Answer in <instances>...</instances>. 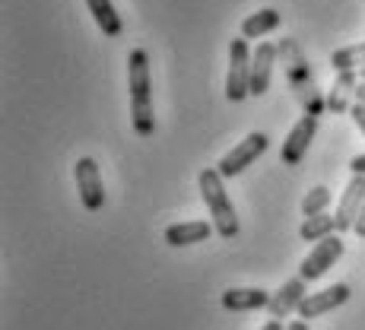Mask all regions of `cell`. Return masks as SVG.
I'll use <instances>...</instances> for the list:
<instances>
[{"mask_svg":"<svg viewBox=\"0 0 365 330\" xmlns=\"http://www.w3.org/2000/svg\"><path fill=\"white\" fill-rule=\"evenodd\" d=\"M128 86H130V121L140 137H150L156 130L153 118V93H150V54L143 48H133L128 58Z\"/></svg>","mask_w":365,"mask_h":330,"instance_id":"1","label":"cell"},{"mask_svg":"<svg viewBox=\"0 0 365 330\" xmlns=\"http://www.w3.org/2000/svg\"><path fill=\"white\" fill-rule=\"evenodd\" d=\"M222 175L216 168H203L197 185H200V197L207 203L210 216H213V226L222 238H235L238 235V216H235V207H232V197H229L226 185H222Z\"/></svg>","mask_w":365,"mask_h":330,"instance_id":"2","label":"cell"},{"mask_svg":"<svg viewBox=\"0 0 365 330\" xmlns=\"http://www.w3.org/2000/svg\"><path fill=\"white\" fill-rule=\"evenodd\" d=\"M251 48L248 38H232L229 45V73H226V99L242 102L251 96Z\"/></svg>","mask_w":365,"mask_h":330,"instance_id":"3","label":"cell"},{"mask_svg":"<svg viewBox=\"0 0 365 330\" xmlns=\"http://www.w3.org/2000/svg\"><path fill=\"white\" fill-rule=\"evenodd\" d=\"M264 150H267V133H261V130L248 133V137H245L242 143L232 146V150H229L226 156L220 159L216 172H220L222 178H235V175H242L245 168L255 163L257 156H264Z\"/></svg>","mask_w":365,"mask_h":330,"instance_id":"4","label":"cell"},{"mask_svg":"<svg viewBox=\"0 0 365 330\" xmlns=\"http://www.w3.org/2000/svg\"><path fill=\"white\" fill-rule=\"evenodd\" d=\"M340 257H343V238H340V235L324 238V242L314 244L312 254H308L305 261H302L299 277L305 279V283H312V279H321L336 261H340Z\"/></svg>","mask_w":365,"mask_h":330,"instance_id":"5","label":"cell"},{"mask_svg":"<svg viewBox=\"0 0 365 330\" xmlns=\"http://www.w3.org/2000/svg\"><path fill=\"white\" fill-rule=\"evenodd\" d=\"M73 175H76V191H80V200L89 213L105 207V187H102V175H99V165L96 159L83 156L80 163L73 165Z\"/></svg>","mask_w":365,"mask_h":330,"instance_id":"6","label":"cell"},{"mask_svg":"<svg viewBox=\"0 0 365 330\" xmlns=\"http://www.w3.org/2000/svg\"><path fill=\"white\" fill-rule=\"evenodd\" d=\"M314 133H318V118H314V115H305V118H299V121L292 124L289 137L283 140V150H279L283 165H299L302 159H305V153H308V146H312Z\"/></svg>","mask_w":365,"mask_h":330,"instance_id":"7","label":"cell"},{"mask_svg":"<svg viewBox=\"0 0 365 330\" xmlns=\"http://www.w3.org/2000/svg\"><path fill=\"white\" fill-rule=\"evenodd\" d=\"M365 207V175H353L346 185V191H343L340 203H336V232H346V229H356V220H359Z\"/></svg>","mask_w":365,"mask_h":330,"instance_id":"8","label":"cell"},{"mask_svg":"<svg viewBox=\"0 0 365 330\" xmlns=\"http://www.w3.org/2000/svg\"><path fill=\"white\" fill-rule=\"evenodd\" d=\"M346 299H349V286L346 283H336V286H331V289H321V292H308L305 301L299 305V318L302 321L321 318V314L340 308Z\"/></svg>","mask_w":365,"mask_h":330,"instance_id":"9","label":"cell"},{"mask_svg":"<svg viewBox=\"0 0 365 330\" xmlns=\"http://www.w3.org/2000/svg\"><path fill=\"white\" fill-rule=\"evenodd\" d=\"M305 279L296 277V279H289V283H283L277 292H273V299H270V305H267V311H270V318L273 321H283V318H289L292 311H299V305L305 301Z\"/></svg>","mask_w":365,"mask_h":330,"instance_id":"10","label":"cell"},{"mask_svg":"<svg viewBox=\"0 0 365 330\" xmlns=\"http://www.w3.org/2000/svg\"><path fill=\"white\" fill-rule=\"evenodd\" d=\"M273 61H277V48L270 41H261L255 48V54H251V96H264L270 89Z\"/></svg>","mask_w":365,"mask_h":330,"instance_id":"11","label":"cell"},{"mask_svg":"<svg viewBox=\"0 0 365 330\" xmlns=\"http://www.w3.org/2000/svg\"><path fill=\"white\" fill-rule=\"evenodd\" d=\"M270 292L261 286H242V289H226L222 292V308L226 311H257V308L270 305Z\"/></svg>","mask_w":365,"mask_h":330,"instance_id":"12","label":"cell"},{"mask_svg":"<svg viewBox=\"0 0 365 330\" xmlns=\"http://www.w3.org/2000/svg\"><path fill=\"white\" fill-rule=\"evenodd\" d=\"M216 232V226H210L207 220H191V222H175V226L165 229V242L172 248H187V244L207 242L210 235Z\"/></svg>","mask_w":365,"mask_h":330,"instance_id":"13","label":"cell"},{"mask_svg":"<svg viewBox=\"0 0 365 330\" xmlns=\"http://www.w3.org/2000/svg\"><path fill=\"white\" fill-rule=\"evenodd\" d=\"M279 23H283L279 10H273V6H264V10H257V13H251V16H245V23H242V38H264L267 32L279 29Z\"/></svg>","mask_w":365,"mask_h":330,"instance_id":"14","label":"cell"},{"mask_svg":"<svg viewBox=\"0 0 365 330\" xmlns=\"http://www.w3.org/2000/svg\"><path fill=\"white\" fill-rule=\"evenodd\" d=\"M86 6H89V13H93L96 26L105 32V38H118V35L124 32V23L115 13V4H111V0H86Z\"/></svg>","mask_w":365,"mask_h":330,"instance_id":"15","label":"cell"},{"mask_svg":"<svg viewBox=\"0 0 365 330\" xmlns=\"http://www.w3.org/2000/svg\"><path fill=\"white\" fill-rule=\"evenodd\" d=\"M331 64L336 73H356V70L365 67V41H359V45H346L340 48V51L331 54Z\"/></svg>","mask_w":365,"mask_h":330,"instance_id":"16","label":"cell"},{"mask_svg":"<svg viewBox=\"0 0 365 330\" xmlns=\"http://www.w3.org/2000/svg\"><path fill=\"white\" fill-rule=\"evenodd\" d=\"M334 229H336L334 216L321 213V216H308V220L299 226V235H302V242H314V244H318V242H324V238H331Z\"/></svg>","mask_w":365,"mask_h":330,"instance_id":"17","label":"cell"},{"mask_svg":"<svg viewBox=\"0 0 365 330\" xmlns=\"http://www.w3.org/2000/svg\"><path fill=\"white\" fill-rule=\"evenodd\" d=\"M327 203H331V191H327L324 185H318L305 194V200H302V213H305V220L308 216H321L327 210Z\"/></svg>","mask_w":365,"mask_h":330,"instance_id":"18","label":"cell"},{"mask_svg":"<svg viewBox=\"0 0 365 330\" xmlns=\"http://www.w3.org/2000/svg\"><path fill=\"white\" fill-rule=\"evenodd\" d=\"M353 83H356V73H340V76H336V86L331 93V108L334 111L346 108V93H349V86H353Z\"/></svg>","mask_w":365,"mask_h":330,"instance_id":"19","label":"cell"},{"mask_svg":"<svg viewBox=\"0 0 365 330\" xmlns=\"http://www.w3.org/2000/svg\"><path fill=\"white\" fill-rule=\"evenodd\" d=\"M349 118H353L356 128H359V130L365 133V105H362V102H356L353 108H349Z\"/></svg>","mask_w":365,"mask_h":330,"instance_id":"20","label":"cell"},{"mask_svg":"<svg viewBox=\"0 0 365 330\" xmlns=\"http://www.w3.org/2000/svg\"><path fill=\"white\" fill-rule=\"evenodd\" d=\"M349 168H353V175H365V153H362V156H353Z\"/></svg>","mask_w":365,"mask_h":330,"instance_id":"21","label":"cell"},{"mask_svg":"<svg viewBox=\"0 0 365 330\" xmlns=\"http://www.w3.org/2000/svg\"><path fill=\"white\" fill-rule=\"evenodd\" d=\"M356 235H359V238H365V207H362V213H359V220H356Z\"/></svg>","mask_w":365,"mask_h":330,"instance_id":"22","label":"cell"},{"mask_svg":"<svg viewBox=\"0 0 365 330\" xmlns=\"http://www.w3.org/2000/svg\"><path fill=\"white\" fill-rule=\"evenodd\" d=\"M261 330H283V321H273V318H270V321H267V324H264Z\"/></svg>","mask_w":365,"mask_h":330,"instance_id":"23","label":"cell"},{"mask_svg":"<svg viewBox=\"0 0 365 330\" xmlns=\"http://www.w3.org/2000/svg\"><path fill=\"white\" fill-rule=\"evenodd\" d=\"M356 102H362V105H365V80L359 83V86H356Z\"/></svg>","mask_w":365,"mask_h":330,"instance_id":"24","label":"cell"},{"mask_svg":"<svg viewBox=\"0 0 365 330\" xmlns=\"http://www.w3.org/2000/svg\"><path fill=\"white\" fill-rule=\"evenodd\" d=\"M286 330H308V321H292Z\"/></svg>","mask_w":365,"mask_h":330,"instance_id":"25","label":"cell"},{"mask_svg":"<svg viewBox=\"0 0 365 330\" xmlns=\"http://www.w3.org/2000/svg\"><path fill=\"white\" fill-rule=\"evenodd\" d=\"M359 76H362V80H365V67H362V70H359Z\"/></svg>","mask_w":365,"mask_h":330,"instance_id":"26","label":"cell"}]
</instances>
